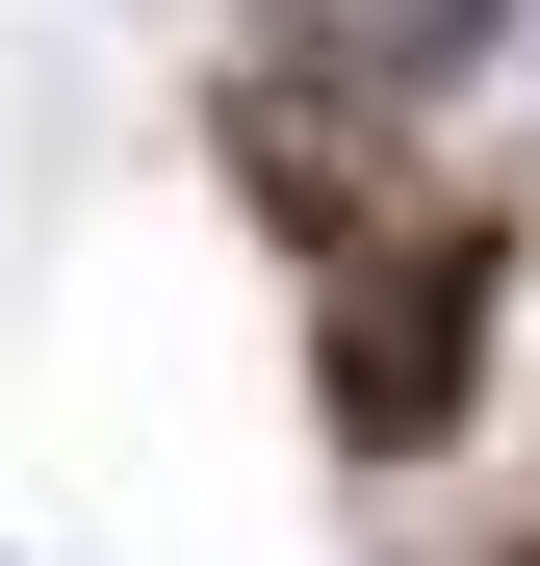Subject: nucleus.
I'll return each mask as SVG.
<instances>
[{"mask_svg":"<svg viewBox=\"0 0 540 566\" xmlns=\"http://www.w3.org/2000/svg\"><path fill=\"white\" fill-rule=\"evenodd\" d=\"M489 310H515V232H489V207H387V232H360V258L309 283V412H335V463H437V438H464Z\"/></svg>","mask_w":540,"mask_h":566,"instance_id":"nucleus-1","label":"nucleus"},{"mask_svg":"<svg viewBox=\"0 0 540 566\" xmlns=\"http://www.w3.org/2000/svg\"><path fill=\"white\" fill-rule=\"evenodd\" d=\"M515 27H540V0H335V77H360V104H464Z\"/></svg>","mask_w":540,"mask_h":566,"instance_id":"nucleus-2","label":"nucleus"},{"mask_svg":"<svg viewBox=\"0 0 540 566\" xmlns=\"http://www.w3.org/2000/svg\"><path fill=\"white\" fill-rule=\"evenodd\" d=\"M489 566H540V541H489Z\"/></svg>","mask_w":540,"mask_h":566,"instance_id":"nucleus-3","label":"nucleus"},{"mask_svg":"<svg viewBox=\"0 0 540 566\" xmlns=\"http://www.w3.org/2000/svg\"><path fill=\"white\" fill-rule=\"evenodd\" d=\"M0 566H27V541H0Z\"/></svg>","mask_w":540,"mask_h":566,"instance_id":"nucleus-4","label":"nucleus"}]
</instances>
